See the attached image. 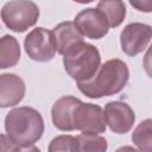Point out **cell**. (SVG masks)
<instances>
[{"instance_id":"1","label":"cell","mask_w":152,"mask_h":152,"mask_svg":"<svg viewBox=\"0 0 152 152\" xmlns=\"http://www.w3.org/2000/svg\"><path fill=\"white\" fill-rule=\"evenodd\" d=\"M128 80L129 70L127 64L119 58H113L104 62L90 80L77 82V88L89 99H100L120 93Z\"/></svg>"},{"instance_id":"2","label":"cell","mask_w":152,"mask_h":152,"mask_svg":"<svg viewBox=\"0 0 152 152\" xmlns=\"http://www.w3.org/2000/svg\"><path fill=\"white\" fill-rule=\"evenodd\" d=\"M5 131L14 145L19 147L32 146L43 137L44 120L42 114L32 107H17L7 113Z\"/></svg>"},{"instance_id":"3","label":"cell","mask_w":152,"mask_h":152,"mask_svg":"<svg viewBox=\"0 0 152 152\" xmlns=\"http://www.w3.org/2000/svg\"><path fill=\"white\" fill-rule=\"evenodd\" d=\"M66 74L76 82L90 80L101 66V56L96 46L82 42L63 56Z\"/></svg>"},{"instance_id":"4","label":"cell","mask_w":152,"mask_h":152,"mask_svg":"<svg viewBox=\"0 0 152 152\" xmlns=\"http://www.w3.org/2000/svg\"><path fill=\"white\" fill-rule=\"evenodd\" d=\"M39 18V7L33 1H8L1 8L4 24L14 32H24L32 27Z\"/></svg>"},{"instance_id":"5","label":"cell","mask_w":152,"mask_h":152,"mask_svg":"<svg viewBox=\"0 0 152 152\" xmlns=\"http://www.w3.org/2000/svg\"><path fill=\"white\" fill-rule=\"evenodd\" d=\"M24 48L27 56L36 62H49L56 55L52 31L44 27L33 28L25 37Z\"/></svg>"},{"instance_id":"6","label":"cell","mask_w":152,"mask_h":152,"mask_svg":"<svg viewBox=\"0 0 152 152\" xmlns=\"http://www.w3.org/2000/svg\"><path fill=\"white\" fill-rule=\"evenodd\" d=\"M75 129L82 134H100L106 131L104 112L99 104L81 102L74 115Z\"/></svg>"},{"instance_id":"7","label":"cell","mask_w":152,"mask_h":152,"mask_svg":"<svg viewBox=\"0 0 152 152\" xmlns=\"http://www.w3.org/2000/svg\"><path fill=\"white\" fill-rule=\"evenodd\" d=\"M152 39V26L142 23H131L120 33L121 50L127 56L142 52Z\"/></svg>"},{"instance_id":"8","label":"cell","mask_w":152,"mask_h":152,"mask_svg":"<svg viewBox=\"0 0 152 152\" xmlns=\"http://www.w3.org/2000/svg\"><path fill=\"white\" fill-rule=\"evenodd\" d=\"M75 24L83 36L90 39H101L109 31L107 18L99 8H84L75 17Z\"/></svg>"},{"instance_id":"9","label":"cell","mask_w":152,"mask_h":152,"mask_svg":"<svg viewBox=\"0 0 152 152\" xmlns=\"http://www.w3.org/2000/svg\"><path fill=\"white\" fill-rule=\"evenodd\" d=\"M104 120L112 132L125 134L132 129L135 114L126 102L110 101L104 107Z\"/></svg>"},{"instance_id":"10","label":"cell","mask_w":152,"mask_h":152,"mask_svg":"<svg viewBox=\"0 0 152 152\" xmlns=\"http://www.w3.org/2000/svg\"><path fill=\"white\" fill-rule=\"evenodd\" d=\"M82 101L70 95L59 97L51 108V118L53 126L63 132L74 131V115L77 106Z\"/></svg>"},{"instance_id":"11","label":"cell","mask_w":152,"mask_h":152,"mask_svg":"<svg viewBox=\"0 0 152 152\" xmlns=\"http://www.w3.org/2000/svg\"><path fill=\"white\" fill-rule=\"evenodd\" d=\"M25 82L15 74L0 75V107L18 104L25 96Z\"/></svg>"},{"instance_id":"12","label":"cell","mask_w":152,"mask_h":152,"mask_svg":"<svg viewBox=\"0 0 152 152\" xmlns=\"http://www.w3.org/2000/svg\"><path fill=\"white\" fill-rule=\"evenodd\" d=\"M56 51L64 56L70 49L83 42V34L76 26L75 21H63L52 30Z\"/></svg>"},{"instance_id":"13","label":"cell","mask_w":152,"mask_h":152,"mask_svg":"<svg viewBox=\"0 0 152 152\" xmlns=\"http://www.w3.org/2000/svg\"><path fill=\"white\" fill-rule=\"evenodd\" d=\"M20 59V46L18 40L10 34H5L0 40V68L14 66Z\"/></svg>"},{"instance_id":"14","label":"cell","mask_w":152,"mask_h":152,"mask_svg":"<svg viewBox=\"0 0 152 152\" xmlns=\"http://www.w3.org/2000/svg\"><path fill=\"white\" fill-rule=\"evenodd\" d=\"M107 140L99 134H80L75 137L72 152H106Z\"/></svg>"},{"instance_id":"15","label":"cell","mask_w":152,"mask_h":152,"mask_svg":"<svg viewBox=\"0 0 152 152\" xmlns=\"http://www.w3.org/2000/svg\"><path fill=\"white\" fill-rule=\"evenodd\" d=\"M107 18L109 27H118L126 17V5L120 0H104L97 2V7Z\"/></svg>"},{"instance_id":"16","label":"cell","mask_w":152,"mask_h":152,"mask_svg":"<svg viewBox=\"0 0 152 152\" xmlns=\"http://www.w3.org/2000/svg\"><path fill=\"white\" fill-rule=\"evenodd\" d=\"M132 141L141 152H152V119L141 121L132 133Z\"/></svg>"},{"instance_id":"17","label":"cell","mask_w":152,"mask_h":152,"mask_svg":"<svg viewBox=\"0 0 152 152\" xmlns=\"http://www.w3.org/2000/svg\"><path fill=\"white\" fill-rule=\"evenodd\" d=\"M129 4L140 12H152V0H132L129 1Z\"/></svg>"},{"instance_id":"18","label":"cell","mask_w":152,"mask_h":152,"mask_svg":"<svg viewBox=\"0 0 152 152\" xmlns=\"http://www.w3.org/2000/svg\"><path fill=\"white\" fill-rule=\"evenodd\" d=\"M142 65H144V69H145V72L147 74V76L152 78V44L144 56Z\"/></svg>"},{"instance_id":"19","label":"cell","mask_w":152,"mask_h":152,"mask_svg":"<svg viewBox=\"0 0 152 152\" xmlns=\"http://www.w3.org/2000/svg\"><path fill=\"white\" fill-rule=\"evenodd\" d=\"M1 140V152H15L17 150V145H14L6 134H1L0 137Z\"/></svg>"},{"instance_id":"20","label":"cell","mask_w":152,"mask_h":152,"mask_svg":"<svg viewBox=\"0 0 152 152\" xmlns=\"http://www.w3.org/2000/svg\"><path fill=\"white\" fill-rule=\"evenodd\" d=\"M15 152H40V150L36 146H25V147H17Z\"/></svg>"},{"instance_id":"21","label":"cell","mask_w":152,"mask_h":152,"mask_svg":"<svg viewBox=\"0 0 152 152\" xmlns=\"http://www.w3.org/2000/svg\"><path fill=\"white\" fill-rule=\"evenodd\" d=\"M115 152H141V151H139V150H137L132 146H121Z\"/></svg>"}]
</instances>
